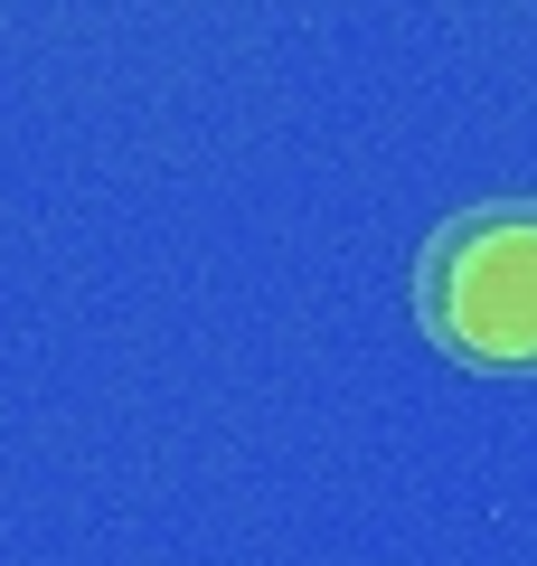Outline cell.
<instances>
[{
	"label": "cell",
	"mask_w": 537,
	"mask_h": 566,
	"mask_svg": "<svg viewBox=\"0 0 537 566\" xmlns=\"http://www.w3.org/2000/svg\"><path fill=\"white\" fill-rule=\"evenodd\" d=\"M415 312L472 368H537V199L443 227L415 264Z\"/></svg>",
	"instance_id": "1"
}]
</instances>
